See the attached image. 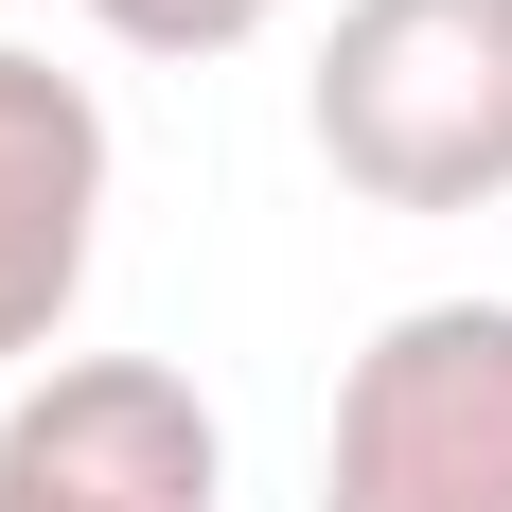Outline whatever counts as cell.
I'll use <instances>...</instances> for the list:
<instances>
[{
    "instance_id": "cell-1",
    "label": "cell",
    "mask_w": 512,
    "mask_h": 512,
    "mask_svg": "<svg viewBox=\"0 0 512 512\" xmlns=\"http://www.w3.org/2000/svg\"><path fill=\"white\" fill-rule=\"evenodd\" d=\"M336 195L371 212H495L512 195V0H336L301 71Z\"/></svg>"
},
{
    "instance_id": "cell-2",
    "label": "cell",
    "mask_w": 512,
    "mask_h": 512,
    "mask_svg": "<svg viewBox=\"0 0 512 512\" xmlns=\"http://www.w3.org/2000/svg\"><path fill=\"white\" fill-rule=\"evenodd\" d=\"M318 512H512V301H407L336 371Z\"/></svg>"
},
{
    "instance_id": "cell-3",
    "label": "cell",
    "mask_w": 512,
    "mask_h": 512,
    "mask_svg": "<svg viewBox=\"0 0 512 512\" xmlns=\"http://www.w3.org/2000/svg\"><path fill=\"white\" fill-rule=\"evenodd\" d=\"M212 477L230 442L159 354H53L0 407V512H212Z\"/></svg>"
},
{
    "instance_id": "cell-4",
    "label": "cell",
    "mask_w": 512,
    "mask_h": 512,
    "mask_svg": "<svg viewBox=\"0 0 512 512\" xmlns=\"http://www.w3.org/2000/svg\"><path fill=\"white\" fill-rule=\"evenodd\" d=\"M89 248H106V106H89V71L0 36V371L71 354Z\"/></svg>"
},
{
    "instance_id": "cell-5",
    "label": "cell",
    "mask_w": 512,
    "mask_h": 512,
    "mask_svg": "<svg viewBox=\"0 0 512 512\" xmlns=\"http://www.w3.org/2000/svg\"><path fill=\"white\" fill-rule=\"evenodd\" d=\"M265 18H283V0H89V36H124V53H177V71H195V53H248Z\"/></svg>"
}]
</instances>
